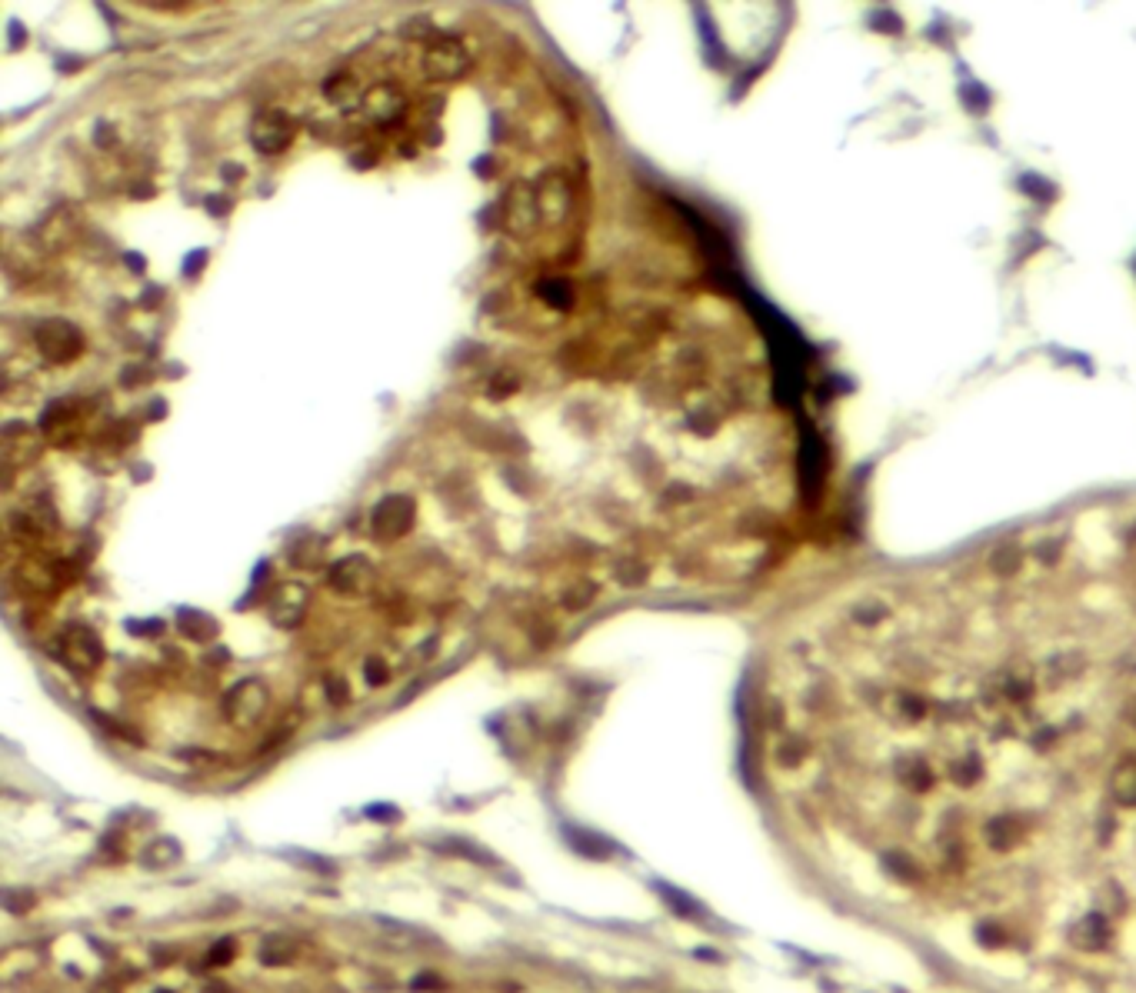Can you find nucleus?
<instances>
[{
    "mask_svg": "<svg viewBox=\"0 0 1136 993\" xmlns=\"http://www.w3.org/2000/svg\"><path fill=\"white\" fill-rule=\"evenodd\" d=\"M1110 794L1116 804L1136 806V757H1123L1110 771Z\"/></svg>",
    "mask_w": 1136,
    "mask_h": 993,
    "instance_id": "2",
    "label": "nucleus"
},
{
    "mask_svg": "<svg viewBox=\"0 0 1136 993\" xmlns=\"http://www.w3.org/2000/svg\"><path fill=\"white\" fill-rule=\"evenodd\" d=\"M1130 724L1136 727V697H1133V703H1130Z\"/></svg>",
    "mask_w": 1136,
    "mask_h": 993,
    "instance_id": "6",
    "label": "nucleus"
},
{
    "mask_svg": "<svg viewBox=\"0 0 1136 993\" xmlns=\"http://www.w3.org/2000/svg\"><path fill=\"white\" fill-rule=\"evenodd\" d=\"M1080 940L1089 946V950H1100L1106 944V920H1103L1100 913H1089L1087 920H1083V930H1080Z\"/></svg>",
    "mask_w": 1136,
    "mask_h": 993,
    "instance_id": "3",
    "label": "nucleus"
},
{
    "mask_svg": "<svg viewBox=\"0 0 1136 993\" xmlns=\"http://www.w3.org/2000/svg\"><path fill=\"white\" fill-rule=\"evenodd\" d=\"M976 940L984 946H1000L1003 934H1000V927H993V923H980V927H976Z\"/></svg>",
    "mask_w": 1136,
    "mask_h": 993,
    "instance_id": "5",
    "label": "nucleus"
},
{
    "mask_svg": "<svg viewBox=\"0 0 1136 993\" xmlns=\"http://www.w3.org/2000/svg\"><path fill=\"white\" fill-rule=\"evenodd\" d=\"M984 837L996 850H1010V847H1017V843L1023 841V820L1013 817V814H1000V817H993L986 823Z\"/></svg>",
    "mask_w": 1136,
    "mask_h": 993,
    "instance_id": "1",
    "label": "nucleus"
},
{
    "mask_svg": "<svg viewBox=\"0 0 1136 993\" xmlns=\"http://www.w3.org/2000/svg\"><path fill=\"white\" fill-rule=\"evenodd\" d=\"M887 870H890L897 880H914L916 876V864L910 857H903V853H890V857H887Z\"/></svg>",
    "mask_w": 1136,
    "mask_h": 993,
    "instance_id": "4",
    "label": "nucleus"
}]
</instances>
